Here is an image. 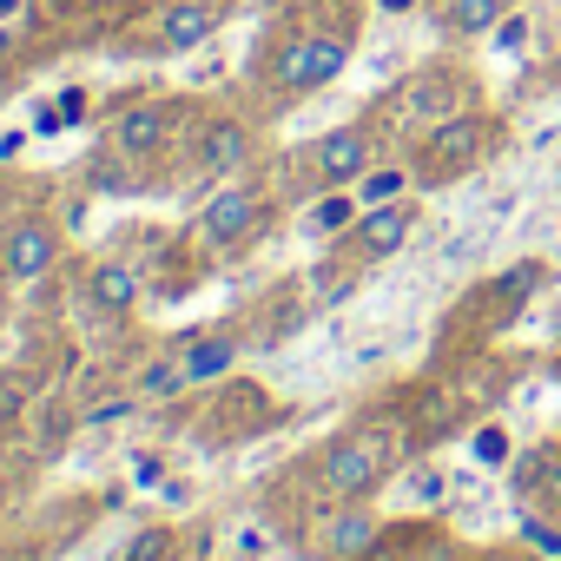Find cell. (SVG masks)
Segmentation results:
<instances>
[{
    "mask_svg": "<svg viewBox=\"0 0 561 561\" xmlns=\"http://www.w3.org/2000/svg\"><path fill=\"white\" fill-rule=\"evenodd\" d=\"M495 139H502V126L489 113H449V119H436L423 133V146H416V185H449V179L476 172L495 152Z\"/></svg>",
    "mask_w": 561,
    "mask_h": 561,
    "instance_id": "6da1fadb",
    "label": "cell"
},
{
    "mask_svg": "<svg viewBox=\"0 0 561 561\" xmlns=\"http://www.w3.org/2000/svg\"><path fill=\"white\" fill-rule=\"evenodd\" d=\"M8 14H14V0H0V21H8Z\"/></svg>",
    "mask_w": 561,
    "mask_h": 561,
    "instance_id": "d6a6232c",
    "label": "cell"
},
{
    "mask_svg": "<svg viewBox=\"0 0 561 561\" xmlns=\"http://www.w3.org/2000/svg\"><path fill=\"white\" fill-rule=\"evenodd\" d=\"M357 211H364V205H357V192H331V198H318V205H311V218H305V225H311V238H344V231L357 225Z\"/></svg>",
    "mask_w": 561,
    "mask_h": 561,
    "instance_id": "e0dca14e",
    "label": "cell"
},
{
    "mask_svg": "<svg viewBox=\"0 0 561 561\" xmlns=\"http://www.w3.org/2000/svg\"><path fill=\"white\" fill-rule=\"evenodd\" d=\"M344 67H351V34L318 27V34H298V41L277 47V60H271V87L285 93V100H305V93L331 87Z\"/></svg>",
    "mask_w": 561,
    "mask_h": 561,
    "instance_id": "7a4b0ae2",
    "label": "cell"
},
{
    "mask_svg": "<svg viewBox=\"0 0 561 561\" xmlns=\"http://www.w3.org/2000/svg\"><path fill=\"white\" fill-rule=\"evenodd\" d=\"M541 495H548V502H554V508H561V449H554V456H548V476H541Z\"/></svg>",
    "mask_w": 561,
    "mask_h": 561,
    "instance_id": "83f0119b",
    "label": "cell"
},
{
    "mask_svg": "<svg viewBox=\"0 0 561 561\" xmlns=\"http://www.w3.org/2000/svg\"><path fill=\"white\" fill-rule=\"evenodd\" d=\"M172 126H179V113H172V106H159V100L126 106V113H119V126H113V152H126V159H152V152H165Z\"/></svg>",
    "mask_w": 561,
    "mask_h": 561,
    "instance_id": "ba28073f",
    "label": "cell"
},
{
    "mask_svg": "<svg viewBox=\"0 0 561 561\" xmlns=\"http://www.w3.org/2000/svg\"><path fill=\"white\" fill-rule=\"evenodd\" d=\"M251 159V133L238 126V119H211L205 133H198V172H238Z\"/></svg>",
    "mask_w": 561,
    "mask_h": 561,
    "instance_id": "30bf717a",
    "label": "cell"
},
{
    "mask_svg": "<svg viewBox=\"0 0 561 561\" xmlns=\"http://www.w3.org/2000/svg\"><path fill=\"white\" fill-rule=\"evenodd\" d=\"M410 238H416V205H410V198H397V205H370V211H357V225L344 231V244H351L364 264L397 257Z\"/></svg>",
    "mask_w": 561,
    "mask_h": 561,
    "instance_id": "3957f363",
    "label": "cell"
},
{
    "mask_svg": "<svg viewBox=\"0 0 561 561\" xmlns=\"http://www.w3.org/2000/svg\"><path fill=\"white\" fill-rule=\"evenodd\" d=\"M218 34V8L211 0H172V8L159 14V47L165 54H192Z\"/></svg>",
    "mask_w": 561,
    "mask_h": 561,
    "instance_id": "9c48e42d",
    "label": "cell"
},
{
    "mask_svg": "<svg viewBox=\"0 0 561 561\" xmlns=\"http://www.w3.org/2000/svg\"><path fill=\"white\" fill-rule=\"evenodd\" d=\"M87 185H100V192H126V152H119V159H93V165H87Z\"/></svg>",
    "mask_w": 561,
    "mask_h": 561,
    "instance_id": "ffe728a7",
    "label": "cell"
},
{
    "mask_svg": "<svg viewBox=\"0 0 561 561\" xmlns=\"http://www.w3.org/2000/svg\"><path fill=\"white\" fill-rule=\"evenodd\" d=\"M60 113H67V126H80V119H87V93L67 87V93H60Z\"/></svg>",
    "mask_w": 561,
    "mask_h": 561,
    "instance_id": "d4e9b609",
    "label": "cell"
},
{
    "mask_svg": "<svg viewBox=\"0 0 561 561\" xmlns=\"http://www.w3.org/2000/svg\"><path fill=\"white\" fill-rule=\"evenodd\" d=\"M377 8H383V14H410V8H416V0H377Z\"/></svg>",
    "mask_w": 561,
    "mask_h": 561,
    "instance_id": "4dcf8cb0",
    "label": "cell"
},
{
    "mask_svg": "<svg viewBox=\"0 0 561 561\" xmlns=\"http://www.w3.org/2000/svg\"><path fill=\"white\" fill-rule=\"evenodd\" d=\"M87 298H93L100 311H113V318H119V311H133V305H139V277H133L126 264H100V271L87 277Z\"/></svg>",
    "mask_w": 561,
    "mask_h": 561,
    "instance_id": "2e32d148",
    "label": "cell"
},
{
    "mask_svg": "<svg viewBox=\"0 0 561 561\" xmlns=\"http://www.w3.org/2000/svg\"><path fill=\"white\" fill-rule=\"evenodd\" d=\"M311 165H318L324 185H357V179L377 165V139H370V126H337V133H324V139L311 146Z\"/></svg>",
    "mask_w": 561,
    "mask_h": 561,
    "instance_id": "5b68a950",
    "label": "cell"
},
{
    "mask_svg": "<svg viewBox=\"0 0 561 561\" xmlns=\"http://www.w3.org/2000/svg\"><path fill=\"white\" fill-rule=\"evenodd\" d=\"M133 482L152 489V482H159V456H139V462H133Z\"/></svg>",
    "mask_w": 561,
    "mask_h": 561,
    "instance_id": "f546056e",
    "label": "cell"
},
{
    "mask_svg": "<svg viewBox=\"0 0 561 561\" xmlns=\"http://www.w3.org/2000/svg\"><path fill=\"white\" fill-rule=\"evenodd\" d=\"M508 14H515V0H443V27H449L456 41H482V34H495Z\"/></svg>",
    "mask_w": 561,
    "mask_h": 561,
    "instance_id": "8fae6325",
    "label": "cell"
},
{
    "mask_svg": "<svg viewBox=\"0 0 561 561\" xmlns=\"http://www.w3.org/2000/svg\"><path fill=\"white\" fill-rule=\"evenodd\" d=\"M54 257H60V231L41 225V218H27V225H14L8 238H0V271H8L14 285H34V277H47Z\"/></svg>",
    "mask_w": 561,
    "mask_h": 561,
    "instance_id": "8992f818",
    "label": "cell"
},
{
    "mask_svg": "<svg viewBox=\"0 0 561 561\" xmlns=\"http://www.w3.org/2000/svg\"><path fill=\"white\" fill-rule=\"evenodd\" d=\"M541 285H548V264H541V257H515V264L495 277V285H489V298H495L502 311H522Z\"/></svg>",
    "mask_w": 561,
    "mask_h": 561,
    "instance_id": "5bb4252c",
    "label": "cell"
},
{
    "mask_svg": "<svg viewBox=\"0 0 561 561\" xmlns=\"http://www.w3.org/2000/svg\"><path fill=\"white\" fill-rule=\"evenodd\" d=\"M324 541H331V561H364V554L377 548V515H370V508H344Z\"/></svg>",
    "mask_w": 561,
    "mask_h": 561,
    "instance_id": "4fadbf2b",
    "label": "cell"
},
{
    "mask_svg": "<svg viewBox=\"0 0 561 561\" xmlns=\"http://www.w3.org/2000/svg\"><path fill=\"white\" fill-rule=\"evenodd\" d=\"M126 410H133V397H106V403H100V410H93V416H87V423H119V416H126Z\"/></svg>",
    "mask_w": 561,
    "mask_h": 561,
    "instance_id": "484cf974",
    "label": "cell"
},
{
    "mask_svg": "<svg viewBox=\"0 0 561 561\" xmlns=\"http://www.w3.org/2000/svg\"><path fill=\"white\" fill-rule=\"evenodd\" d=\"M548 456H554V449H528V462H515V476H508V482H515V495L541 489V476H548Z\"/></svg>",
    "mask_w": 561,
    "mask_h": 561,
    "instance_id": "7402d4cb",
    "label": "cell"
},
{
    "mask_svg": "<svg viewBox=\"0 0 561 561\" xmlns=\"http://www.w3.org/2000/svg\"><path fill=\"white\" fill-rule=\"evenodd\" d=\"M476 456H482L489 469H502V462H508V430H502V423H489V430H476Z\"/></svg>",
    "mask_w": 561,
    "mask_h": 561,
    "instance_id": "44dd1931",
    "label": "cell"
},
{
    "mask_svg": "<svg viewBox=\"0 0 561 561\" xmlns=\"http://www.w3.org/2000/svg\"><path fill=\"white\" fill-rule=\"evenodd\" d=\"M179 364H185V383H211V377H225V370L238 364V337H231V331H211V337L185 344Z\"/></svg>",
    "mask_w": 561,
    "mask_h": 561,
    "instance_id": "7c38bea8",
    "label": "cell"
},
{
    "mask_svg": "<svg viewBox=\"0 0 561 561\" xmlns=\"http://www.w3.org/2000/svg\"><path fill=\"white\" fill-rule=\"evenodd\" d=\"M351 192H357V205H364V211H370V205H397V198H410V192H416V165H370Z\"/></svg>",
    "mask_w": 561,
    "mask_h": 561,
    "instance_id": "9a60e30c",
    "label": "cell"
},
{
    "mask_svg": "<svg viewBox=\"0 0 561 561\" xmlns=\"http://www.w3.org/2000/svg\"><path fill=\"white\" fill-rule=\"evenodd\" d=\"M119 561H172V528H146V535H133Z\"/></svg>",
    "mask_w": 561,
    "mask_h": 561,
    "instance_id": "d6986e66",
    "label": "cell"
},
{
    "mask_svg": "<svg viewBox=\"0 0 561 561\" xmlns=\"http://www.w3.org/2000/svg\"><path fill=\"white\" fill-rule=\"evenodd\" d=\"M522 41H528V21H522V14H508V21L495 27V47H502V54H522Z\"/></svg>",
    "mask_w": 561,
    "mask_h": 561,
    "instance_id": "603a6c76",
    "label": "cell"
},
{
    "mask_svg": "<svg viewBox=\"0 0 561 561\" xmlns=\"http://www.w3.org/2000/svg\"><path fill=\"white\" fill-rule=\"evenodd\" d=\"M410 489H416L423 502H436V495H443V476H436V469H416V476H410Z\"/></svg>",
    "mask_w": 561,
    "mask_h": 561,
    "instance_id": "4316f807",
    "label": "cell"
},
{
    "mask_svg": "<svg viewBox=\"0 0 561 561\" xmlns=\"http://www.w3.org/2000/svg\"><path fill=\"white\" fill-rule=\"evenodd\" d=\"M179 390H192L179 357H152V364L139 370V403H165V397H179Z\"/></svg>",
    "mask_w": 561,
    "mask_h": 561,
    "instance_id": "ac0fdd59",
    "label": "cell"
},
{
    "mask_svg": "<svg viewBox=\"0 0 561 561\" xmlns=\"http://www.w3.org/2000/svg\"><path fill=\"white\" fill-rule=\"evenodd\" d=\"M8 47H14V34H8V27H0V54H8Z\"/></svg>",
    "mask_w": 561,
    "mask_h": 561,
    "instance_id": "1f68e13d",
    "label": "cell"
},
{
    "mask_svg": "<svg viewBox=\"0 0 561 561\" xmlns=\"http://www.w3.org/2000/svg\"><path fill=\"white\" fill-rule=\"evenodd\" d=\"M257 218H264L257 192H251V185H225V192H211V205H205V218H198V238H205V244H238V238L257 231Z\"/></svg>",
    "mask_w": 561,
    "mask_h": 561,
    "instance_id": "52a82bcc",
    "label": "cell"
},
{
    "mask_svg": "<svg viewBox=\"0 0 561 561\" xmlns=\"http://www.w3.org/2000/svg\"><path fill=\"white\" fill-rule=\"evenodd\" d=\"M522 535H528L535 548H548V554H561V535H554L548 522H522Z\"/></svg>",
    "mask_w": 561,
    "mask_h": 561,
    "instance_id": "cb8c5ba5",
    "label": "cell"
},
{
    "mask_svg": "<svg viewBox=\"0 0 561 561\" xmlns=\"http://www.w3.org/2000/svg\"><path fill=\"white\" fill-rule=\"evenodd\" d=\"M60 126H67L60 106H34V133H60Z\"/></svg>",
    "mask_w": 561,
    "mask_h": 561,
    "instance_id": "f1b7e54d",
    "label": "cell"
},
{
    "mask_svg": "<svg viewBox=\"0 0 561 561\" xmlns=\"http://www.w3.org/2000/svg\"><path fill=\"white\" fill-rule=\"evenodd\" d=\"M383 436H344L324 449V489L331 495H370L383 482Z\"/></svg>",
    "mask_w": 561,
    "mask_h": 561,
    "instance_id": "277c9868",
    "label": "cell"
}]
</instances>
